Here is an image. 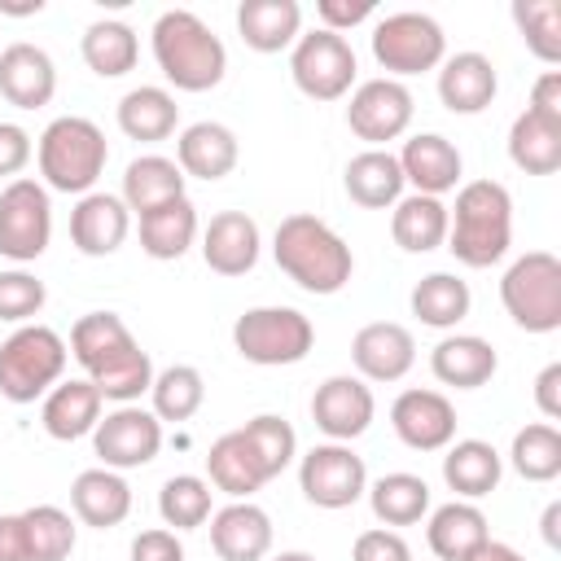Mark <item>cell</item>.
<instances>
[{
    "label": "cell",
    "mask_w": 561,
    "mask_h": 561,
    "mask_svg": "<svg viewBox=\"0 0 561 561\" xmlns=\"http://www.w3.org/2000/svg\"><path fill=\"white\" fill-rule=\"evenodd\" d=\"M342 188L355 206L364 210H386L403 197V171H399V158L390 149H364L346 162L342 171Z\"/></svg>",
    "instance_id": "32"
},
{
    "label": "cell",
    "mask_w": 561,
    "mask_h": 561,
    "mask_svg": "<svg viewBox=\"0 0 561 561\" xmlns=\"http://www.w3.org/2000/svg\"><path fill=\"white\" fill-rule=\"evenodd\" d=\"M48 302V289L35 272L26 267H4L0 272V320L4 324H31Z\"/></svg>",
    "instance_id": "47"
},
{
    "label": "cell",
    "mask_w": 561,
    "mask_h": 561,
    "mask_svg": "<svg viewBox=\"0 0 561 561\" xmlns=\"http://www.w3.org/2000/svg\"><path fill=\"white\" fill-rule=\"evenodd\" d=\"M101 408H105V399H101V390H96L88 377H70V381L61 377V381L44 394L39 421H44V434H48V438L75 443V438H83V434L96 430Z\"/></svg>",
    "instance_id": "26"
},
{
    "label": "cell",
    "mask_w": 561,
    "mask_h": 561,
    "mask_svg": "<svg viewBox=\"0 0 561 561\" xmlns=\"http://www.w3.org/2000/svg\"><path fill=\"white\" fill-rule=\"evenodd\" d=\"M53 241V202L39 180H9L0 188V259L35 263Z\"/></svg>",
    "instance_id": "11"
},
{
    "label": "cell",
    "mask_w": 561,
    "mask_h": 561,
    "mask_svg": "<svg viewBox=\"0 0 561 561\" xmlns=\"http://www.w3.org/2000/svg\"><path fill=\"white\" fill-rule=\"evenodd\" d=\"M272 259L302 294H320V298L337 294L355 272L351 245L320 215H307V210H294L276 224Z\"/></svg>",
    "instance_id": "2"
},
{
    "label": "cell",
    "mask_w": 561,
    "mask_h": 561,
    "mask_svg": "<svg viewBox=\"0 0 561 561\" xmlns=\"http://www.w3.org/2000/svg\"><path fill=\"white\" fill-rule=\"evenodd\" d=\"M495 368H500V355L478 333H447L430 351V373L451 390H478L495 377Z\"/></svg>",
    "instance_id": "27"
},
{
    "label": "cell",
    "mask_w": 561,
    "mask_h": 561,
    "mask_svg": "<svg viewBox=\"0 0 561 561\" xmlns=\"http://www.w3.org/2000/svg\"><path fill=\"white\" fill-rule=\"evenodd\" d=\"M298 491L316 508H351L368 491L364 456H355L351 443H316L307 456H298Z\"/></svg>",
    "instance_id": "12"
},
{
    "label": "cell",
    "mask_w": 561,
    "mask_h": 561,
    "mask_svg": "<svg viewBox=\"0 0 561 561\" xmlns=\"http://www.w3.org/2000/svg\"><path fill=\"white\" fill-rule=\"evenodd\" d=\"M373 57L386 70V79H408V75H425L438 70L447 57V35L430 13L403 9V13H386L373 26Z\"/></svg>",
    "instance_id": "9"
},
{
    "label": "cell",
    "mask_w": 561,
    "mask_h": 561,
    "mask_svg": "<svg viewBox=\"0 0 561 561\" xmlns=\"http://www.w3.org/2000/svg\"><path fill=\"white\" fill-rule=\"evenodd\" d=\"M206 482L215 491H224L228 500H250L254 491L267 486V478H263L250 443L241 438V430H228V434H219L210 443V451H206Z\"/></svg>",
    "instance_id": "35"
},
{
    "label": "cell",
    "mask_w": 561,
    "mask_h": 561,
    "mask_svg": "<svg viewBox=\"0 0 561 561\" xmlns=\"http://www.w3.org/2000/svg\"><path fill=\"white\" fill-rule=\"evenodd\" d=\"M127 232H131V210H127L123 197H114V193L92 188V193H83V197L75 202V210H70V241H75V250L88 254V259L114 254V250L127 241Z\"/></svg>",
    "instance_id": "19"
},
{
    "label": "cell",
    "mask_w": 561,
    "mask_h": 561,
    "mask_svg": "<svg viewBox=\"0 0 561 561\" xmlns=\"http://www.w3.org/2000/svg\"><path fill=\"white\" fill-rule=\"evenodd\" d=\"M465 561H526L517 548H508V543H500V539H486L482 548H473Z\"/></svg>",
    "instance_id": "55"
},
{
    "label": "cell",
    "mask_w": 561,
    "mask_h": 561,
    "mask_svg": "<svg viewBox=\"0 0 561 561\" xmlns=\"http://www.w3.org/2000/svg\"><path fill=\"white\" fill-rule=\"evenodd\" d=\"M70 355L110 403H136L153 386V359L118 311H88L70 324Z\"/></svg>",
    "instance_id": "1"
},
{
    "label": "cell",
    "mask_w": 561,
    "mask_h": 561,
    "mask_svg": "<svg viewBox=\"0 0 561 561\" xmlns=\"http://www.w3.org/2000/svg\"><path fill=\"white\" fill-rule=\"evenodd\" d=\"M557 522H561V500H552V504L543 508V522H539V526H543V543H548V548H561V526H557Z\"/></svg>",
    "instance_id": "56"
},
{
    "label": "cell",
    "mask_w": 561,
    "mask_h": 561,
    "mask_svg": "<svg viewBox=\"0 0 561 561\" xmlns=\"http://www.w3.org/2000/svg\"><path fill=\"white\" fill-rule=\"evenodd\" d=\"M368 508L381 526H416L425 513H430V482L421 473H381L377 482H368Z\"/></svg>",
    "instance_id": "38"
},
{
    "label": "cell",
    "mask_w": 561,
    "mask_h": 561,
    "mask_svg": "<svg viewBox=\"0 0 561 561\" xmlns=\"http://www.w3.org/2000/svg\"><path fill=\"white\" fill-rule=\"evenodd\" d=\"M456 263L491 267L513 245V197L500 180H469L456 188V206H447V241Z\"/></svg>",
    "instance_id": "4"
},
{
    "label": "cell",
    "mask_w": 561,
    "mask_h": 561,
    "mask_svg": "<svg viewBox=\"0 0 561 561\" xmlns=\"http://www.w3.org/2000/svg\"><path fill=\"white\" fill-rule=\"evenodd\" d=\"M241 438L250 443V451H254V460H259V469H263L267 482L280 478V473L294 465V456H298V434H294V425H289L285 416H276V412L250 416V421L241 425Z\"/></svg>",
    "instance_id": "43"
},
{
    "label": "cell",
    "mask_w": 561,
    "mask_h": 561,
    "mask_svg": "<svg viewBox=\"0 0 561 561\" xmlns=\"http://www.w3.org/2000/svg\"><path fill=\"white\" fill-rule=\"evenodd\" d=\"M443 482L456 491V500H482L504 478V456L486 438H451L443 447Z\"/></svg>",
    "instance_id": "28"
},
{
    "label": "cell",
    "mask_w": 561,
    "mask_h": 561,
    "mask_svg": "<svg viewBox=\"0 0 561 561\" xmlns=\"http://www.w3.org/2000/svg\"><path fill=\"white\" fill-rule=\"evenodd\" d=\"M508 465L526 482H552L561 473V430L552 421L522 425L508 447Z\"/></svg>",
    "instance_id": "42"
},
{
    "label": "cell",
    "mask_w": 561,
    "mask_h": 561,
    "mask_svg": "<svg viewBox=\"0 0 561 561\" xmlns=\"http://www.w3.org/2000/svg\"><path fill=\"white\" fill-rule=\"evenodd\" d=\"M500 92V75L486 53H451L438 66V101L451 114H482Z\"/></svg>",
    "instance_id": "24"
},
{
    "label": "cell",
    "mask_w": 561,
    "mask_h": 561,
    "mask_svg": "<svg viewBox=\"0 0 561 561\" xmlns=\"http://www.w3.org/2000/svg\"><path fill=\"white\" fill-rule=\"evenodd\" d=\"M114 118H118V131H123L127 140L158 145V140H167V136H175L180 105H175V96H171L167 88L140 83V88H131V92L118 101Z\"/></svg>",
    "instance_id": "33"
},
{
    "label": "cell",
    "mask_w": 561,
    "mask_h": 561,
    "mask_svg": "<svg viewBox=\"0 0 561 561\" xmlns=\"http://www.w3.org/2000/svg\"><path fill=\"white\" fill-rule=\"evenodd\" d=\"M408 307L425 329H456L469 316L473 294H469V280H460L456 272H430L412 285Z\"/></svg>",
    "instance_id": "37"
},
{
    "label": "cell",
    "mask_w": 561,
    "mask_h": 561,
    "mask_svg": "<svg viewBox=\"0 0 561 561\" xmlns=\"http://www.w3.org/2000/svg\"><path fill=\"white\" fill-rule=\"evenodd\" d=\"M289 75H294V88L302 96L342 101L355 88L359 61H355V48L346 44V35H333V31L316 26V31L298 35V44L289 53Z\"/></svg>",
    "instance_id": "10"
},
{
    "label": "cell",
    "mask_w": 561,
    "mask_h": 561,
    "mask_svg": "<svg viewBox=\"0 0 561 561\" xmlns=\"http://www.w3.org/2000/svg\"><path fill=\"white\" fill-rule=\"evenodd\" d=\"M390 237L403 254H430L447 241V202L408 193L390 206Z\"/></svg>",
    "instance_id": "34"
},
{
    "label": "cell",
    "mask_w": 561,
    "mask_h": 561,
    "mask_svg": "<svg viewBox=\"0 0 561 561\" xmlns=\"http://www.w3.org/2000/svg\"><path fill=\"white\" fill-rule=\"evenodd\" d=\"M508 158L526 175H552L561 167V123L522 110L508 127Z\"/></svg>",
    "instance_id": "40"
},
{
    "label": "cell",
    "mask_w": 561,
    "mask_h": 561,
    "mask_svg": "<svg viewBox=\"0 0 561 561\" xmlns=\"http://www.w3.org/2000/svg\"><path fill=\"white\" fill-rule=\"evenodd\" d=\"M92 447L105 469H140L162 451V421L140 403H118L96 421Z\"/></svg>",
    "instance_id": "14"
},
{
    "label": "cell",
    "mask_w": 561,
    "mask_h": 561,
    "mask_svg": "<svg viewBox=\"0 0 561 561\" xmlns=\"http://www.w3.org/2000/svg\"><path fill=\"white\" fill-rule=\"evenodd\" d=\"M158 517L167 530H197L210 522V482L197 473H175L158 491Z\"/></svg>",
    "instance_id": "44"
},
{
    "label": "cell",
    "mask_w": 561,
    "mask_h": 561,
    "mask_svg": "<svg viewBox=\"0 0 561 561\" xmlns=\"http://www.w3.org/2000/svg\"><path fill=\"white\" fill-rule=\"evenodd\" d=\"M66 359H70V346L57 329L31 320V324H18L4 342H0V394L9 403H35L44 399L61 373H66Z\"/></svg>",
    "instance_id": "6"
},
{
    "label": "cell",
    "mask_w": 561,
    "mask_h": 561,
    "mask_svg": "<svg viewBox=\"0 0 561 561\" xmlns=\"http://www.w3.org/2000/svg\"><path fill=\"white\" fill-rule=\"evenodd\" d=\"M351 364L364 381H403L416 364V337L399 320H373L351 337Z\"/></svg>",
    "instance_id": "17"
},
{
    "label": "cell",
    "mask_w": 561,
    "mask_h": 561,
    "mask_svg": "<svg viewBox=\"0 0 561 561\" xmlns=\"http://www.w3.org/2000/svg\"><path fill=\"white\" fill-rule=\"evenodd\" d=\"M39 9H44V0H26V4L0 0V13H13V18H31V13H39Z\"/></svg>",
    "instance_id": "57"
},
{
    "label": "cell",
    "mask_w": 561,
    "mask_h": 561,
    "mask_svg": "<svg viewBox=\"0 0 561 561\" xmlns=\"http://www.w3.org/2000/svg\"><path fill=\"white\" fill-rule=\"evenodd\" d=\"M412 92L408 83L399 79H364L355 92H351V105H346V127L368 145V149H386L390 140H399L408 127H412Z\"/></svg>",
    "instance_id": "13"
},
{
    "label": "cell",
    "mask_w": 561,
    "mask_h": 561,
    "mask_svg": "<svg viewBox=\"0 0 561 561\" xmlns=\"http://www.w3.org/2000/svg\"><path fill=\"white\" fill-rule=\"evenodd\" d=\"M35 162H39V175H44V188L53 193H92L105 162H110V145H105V131L83 118V114H61L53 118L44 131H39V145H35Z\"/></svg>",
    "instance_id": "5"
},
{
    "label": "cell",
    "mask_w": 561,
    "mask_h": 561,
    "mask_svg": "<svg viewBox=\"0 0 561 561\" xmlns=\"http://www.w3.org/2000/svg\"><path fill=\"white\" fill-rule=\"evenodd\" d=\"M500 302L526 333L561 329V259L552 250L517 254L500 276Z\"/></svg>",
    "instance_id": "7"
},
{
    "label": "cell",
    "mask_w": 561,
    "mask_h": 561,
    "mask_svg": "<svg viewBox=\"0 0 561 561\" xmlns=\"http://www.w3.org/2000/svg\"><path fill=\"white\" fill-rule=\"evenodd\" d=\"M184 171L175 167V158H162V153H140V158H131L127 162V171H123V206L127 210H136V215H145V210H153V206H162V202H175V197H184Z\"/></svg>",
    "instance_id": "36"
},
{
    "label": "cell",
    "mask_w": 561,
    "mask_h": 561,
    "mask_svg": "<svg viewBox=\"0 0 561 561\" xmlns=\"http://www.w3.org/2000/svg\"><path fill=\"white\" fill-rule=\"evenodd\" d=\"M70 513L75 522L92 526V530H114L127 522L131 513V486L118 469H83L75 482H70Z\"/></svg>",
    "instance_id": "25"
},
{
    "label": "cell",
    "mask_w": 561,
    "mask_h": 561,
    "mask_svg": "<svg viewBox=\"0 0 561 561\" xmlns=\"http://www.w3.org/2000/svg\"><path fill=\"white\" fill-rule=\"evenodd\" d=\"M131 561H184V543L167 526H149L131 539Z\"/></svg>",
    "instance_id": "50"
},
{
    "label": "cell",
    "mask_w": 561,
    "mask_h": 561,
    "mask_svg": "<svg viewBox=\"0 0 561 561\" xmlns=\"http://www.w3.org/2000/svg\"><path fill=\"white\" fill-rule=\"evenodd\" d=\"M232 346L245 364L259 368L302 364L316 346V324L298 307H250L232 324Z\"/></svg>",
    "instance_id": "8"
},
{
    "label": "cell",
    "mask_w": 561,
    "mask_h": 561,
    "mask_svg": "<svg viewBox=\"0 0 561 561\" xmlns=\"http://www.w3.org/2000/svg\"><path fill=\"white\" fill-rule=\"evenodd\" d=\"M26 522V543H31V561H66L79 543V526L66 508L57 504H31L22 508Z\"/></svg>",
    "instance_id": "45"
},
{
    "label": "cell",
    "mask_w": 561,
    "mask_h": 561,
    "mask_svg": "<svg viewBox=\"0 0 561 561\" xmlns=\"http://www.w3.org/2000/svg\"><path fill=\"white\" fill-rule=\"evenodd\" d=\"M79 53H83V61H88L92 75H101V79H123L127 70H136L140 39H136V31H131L127 22H118V18H96V22L83 31Z\"/></svg>",
    "instance_id": "39"
},
{
    "label": "cell",
    "mask_w": 561,
    "mask_h": 561,
    "mask_svg": "<svg viewBox=\"0 0 561 561\" xmlns=\"http://www.w3.org/2000/svg\"><path fill=\"white\" fill-rule=\"evenodd\" d=\"M491 539L486 530V513L473 500H451L438 504L425 522V543L438 561H465L473 548H482Z\"/></svg>",
    "instance_id": "30"
},
{
    "label": "cell",
    "mask_w": 561,
    "mask_h": 561,
    "mask_svg": "<svg viewBox=\"0 0 561 561\" xmlns=\"http://www.w3.org/2000/svg\"><path fill=\"white\" fill-rule=\"evenodd\" d=\"M526 110L539 114V118L561 123V70H543V75L535 79V88H530V105H526Z\"/></svg>",
    "instance_id": "52"
},
{
    "label": "cell",
    "mask_w": 561,
    "mask_h": 561,
    "mask_svg": "<svg viewBox=\"0 0 561 561\" xmlns=\"http://www.w3.org/2000/svg\"><path fill=\"white\" fill-rule=\"evenodd\" d=\"M272 561H316V557L302 552V548H289V552H280V557H272Z\"/></svg>",
    "instance_id": "58"
},
{
    "label": "cell",
    "mask_w": 561,
    "mask_h": 561,
    "mask_svg": "<svg viewBox=\"0 0 561 561\" xmlns=\"http://www.w3.org/2000/svg\"><path fill=\"white\" fill-rule=\"evenodd\" d=\"M373 0H320L316 4V18H320V26L324 31H333V35H342V31H351V26H359V22H368L373 18Z\"/></svg>",
    "instance_id": "51"
},
{
    "label": "cell",
    "mask_w": 561,
    "mask_h": 561,
    "mask_svg": "<svg viewBox=\"0 0 561 561\" xmlns=\"http://www.w3.org/2000/svg\"><path fill=\"white\" fill-rule=\"evenodd\" d=\"M535 408L543 412V421H557L561 416V364H548L535 377Z\"/></svg>",
    "instance_id": "54"
},
{
    "label": "cell",
    "mask_w": 561,
    "mask_h": 561,
    "mask_svg": "<svg viewBox=\"0 0 561 561\" xmlns=\"http://www.w3.org/2000/svg\"><path fill=\"white\" fill-rule=\"evenodd\" d=\"M351 561H412V548H408V539L399 530L373 526V530H359L355 535Z\"/></svg>",
    "instance_id": "48"
},
{
    "label": "cell",
    "mask_w": 561,
    "mask_h": 561,
    "mask_svg": "<svg viewBox=\"0 0 561 561\" xmlns=\"http://www.w3.org/2000/svg\"><path fill=\"white\" fill-rule=\"evenodd\" d=\"M210 548L219 561H263L272 552V517L254 500H232L210 513Z\"/></svg>",
    "instance_id": "21"
},
{
    "label": "cell",
    "mask_w": 561,
    "mask_h": 561,
    "mask_svg": "<svg viewBox=\"0 0 561 561\" xmlns=\"http://www.w3.org/2000/svg\"><path fill=\"white\" fill-rule=\"evenodd\" d=\"M373 416H377V399L364 377L337 373V377H324L311 394V421L329 443L359 438L373 425Z\"/></svg>",
    "instance_id": "15"
},
{
    "label": "cell",
    "mask_w": 561,
    "mask_h": 561,
    "mask_svg": "<svg viewBox=\"0 0 561 561\" xmlns=\"http://www.w3.org/2000/svg\"><path fill=\"white\" fill-rule=\"evenodd\" d=\"M263 237L245 210H219L202 228V259L215 276H245L259 263Z\"/></svg>",
    "instance_id": "20"
},
{
    "label": "cell",
    "mask_w": 561,
    "mask_h": 561,
    "mask_svg": "<svg viewBox=\"0 0 561 561\" xmlns=\"http://www.w3.org/2000/svg\"><path fill=\"white\" fill-rule=\"evenodd\" d=\"M149 44H153V61H158L162 79L175 92H210L228 75V48H224V39L193 9H167V13H158V22L149 31Z\"/></svg>",
    "instance_id": "3"
},
{
    "label": "cell",
    "mask_w": 561,
    "mask_h": 561,
    "mask_svg": "<svg viewBox=\"0 0 561 561\" xmlns=\"http://www.w3.org/2000/svg\"><path fill=\"white\" fill-rule=\"evenodd\" d=\"M237 31L254 53H285L302 35V9L298 0H241Z\"/></svg>",
    "instance_id": "29"
},
{
    "label": "cell",
    "mask_w": 561,
    "mask_h": 561,
    "mask_svg": "<svg viewBox=\"0 0 561 561\" xmlns=\"http://www.w3.org/2000/svg\"><path fill=\"white\" fill-rule=\"evenodd\" d=\"M390 425H394L403 447L443 451L456 438V408L443 390L412 386V390H399V399L390 403Z\"/></svg>",
    "instance_id": "16"
},
{
    "label": "cell",
    "mask_w": 561,
    "mask_h": 561,
    "mask_svg": "<svg viewBox=\"0 0 561 561\" xmlns=\"http://www.w3.org/2000/svg\"><path fill=\"white\" fill-rule=\"evenodd\" d=\"M149 412L158 421H193L197 408L206 403V377L193 368V364H171L162 373H153V386H149Z\"/></svg>",
    "instance_id": "41"
},
{
    "label": "cell",
    "mask_w": 561,
    "mask_h": 561,
    "mask_svg": "<svg viewBox=\"0 0 561 561\" xmlns=\"http://www.w3.org/2000/svg\"><path fill=\"white\" fill-rule=\"evenodd\" d=\"M136 219H140V250H145L149 259H158V263L184 259V254L193 250L197 232H202L197 206H193L188 197L162 202V206H153V210L136 215Z\"/></svg>",
    "instance_id": "31"
},
{
    "label": "cell",
    "mask_w": 561,
    "mask_h": 561,
    "mask_svg": "<svg viewBox=\"0 0 561 561\" xmlns=\"http://www.w3.org/2000/svg\"><path fill=\"white\" fill-rule=\"evenodd\" d=\"M0 561H31L22 513H0Z\"/></svg>",
    "instance_id": "53"
},
{
    "label": "cell",
    "mask_w": 561,
    "mask_h": 561,
    "mask_svg": "<svg viewBox=\"0 0 561 561\" xmlns=\"http://www.w3.org/2000/svg\"><path fill=\"white\" fill-rule=\"evenodd\" d=\"M513 22L526 39V48L543 61H561V4L557 0H513Z\"/></svg>",
    "instance_id": "46"
},
{
    "label": "cell",
    "mask_w": 561,
    "mask_h": 561,
    "mask_svg": "<svg viewBox=\"0 0 561 561\" xmlns=\"http://www.w3.org/2000/svg\"><path fill=\"white\" fill-rule=\"evenodd\" d=\"M31 158H35L31 131L18 123H0V180H18Z\"/></svg>",
    "instance_id": "49"
},
{
    "label": "cell",
    "mask_w": 561,
    "mask_h": 561,
    "mask_svg": "<svg viewBox=\"0 0 561 561\" xmlns=\"http://www.w3.org/2000/svg\"><path fill=\"white\" fill-rule=\"evenodd\" d=\"M394 158H399L403 184H412V193H425V197L451 193V188L460 184V171H465L460 149H456L447 136H438V131H416V136H408Z\"/></svg>",
    "instance_id": "18"
},
{
    "label": "cell",
    "mask_w": 561,
    "mask_h": 561,
    "mask_svg": "<svg viewBox=\"0 0 561 561\" xmlns=\"http://www.w3.org/2000/svg\"><path fill=\"white\" fill-rule=\"evenodd\" d=\"M241 158V145H237V131L215 123V118H202V123H188L175 140V167L184 171V180H224L232 175Z\"/></svg>",
    "instance_id": "23"
},
{
    "label": "cell",
    "mask_w": 561,
    "mask_h": 561,
    "mask_svg": "<svg viewBox=\"0 0 561 561\" xmlns=\"http://www.w3.org/2000/svg\"><path fill=\"white\" fill-rule=\"evenodd\" d=\"M57 92V66L39 44H9L0 48V96L18 110H44Z\"/></svg>",
    "instance_id": "22"
}]
</instances>
